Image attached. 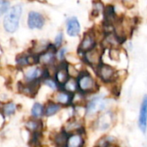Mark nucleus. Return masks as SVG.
Returning a JSON list of instances; mask_svg holds the SVG:
<instances>
[{
  "label": "nucleus",
  "instance_id": "nucleus-1",
  "mask_svg": "<svg viewBox=\"0 0 147 147\" xmlns=\"http://www.w3.org/2000/svg\"><path fill=\"white\" fill-rule=\"evenodd\" d=\"M85 108V121L88 124L92 121L101 113L113 109L112 100L103 94L99 92L86 97L84 102Z\"/></svg>",
  "mask_w": 147,
  "mask_h": 147
},
{
  "label": "nucleus",
  "instance_id": "nucleus-31",
  "mask_svg": "<svg viewBox=\"0 0 147 147\" xmlns=\"http://www.w3.org/2000/svg\"><path fill=\"white\" fill-rule=\"evenodd\" d=\"M121 1H124V2H131L132 0H121Z\"/></svg>",
  "mask_w": 147,
  "mask_h": 147
},
{
  "label": "nucleus",
  "instance_id": "nucleus-23",
  "mask_svg": "<svg viewBox=\"0 0 147 147\" xmlns=\"http://www.w3.org/2000/svg\"><path fill=\"white\" fill-rule=\"evenodd\" d=\"M30 116L35 119H43L45 117L44 103L40 102H34L30 109Z\"/></svg>",
  "mask_w": 147,
  "mask_h": 147
},
{
  "label": "nucleus",
  "instance_id": "nucleus-28",
  "mask_svg": "<svg viewBox=\"0 0 147 147\" xmlns=\"http://www.w3.org/2000/svg\"><path fill=\"white\" fill-rule=\"evenodd\" d=\"M68 54V49L67 47H61L57 49L56 51V56H57V60L58 62H63V61H65V58H66V55Z\"/></svg>",
  "mask_w": 147,
  "mask_h": 147
},
{
  "label": "nucleus",
  "instance_id": "nucleus-6",
  "mask_svg": "<svg viewBox=\"0 0 147 147\" xmlns=\"http://www.w3.org/2000/svg\"><path fill=\"white\" fill-rule=\"evenodd\" d=\"M95 71L98 80L104 84H115L119 78L116 69L109 64L102 63L96 67Z\"/></svg>",
  "mask_w": 147,
  "mask_h": 147
},
{
  "label": "nucleus",
  "instance_id": "nucleus-2",
  "mask_svg": "<svg viewBox=\"0 0 147 147\" xmlns=\"http://www.w3.org/2000/svg\"><path fill=\"white\" fill-rule=\"evenodd\" d=\"M117 121V114L114 109H108L98 115L92 121L87 124L88 131L99 134V136L109 134Z\"/></svg>",
  "mask_w": 147,
  "mask_h": 147
},
{
  "label": "nucleus",
  "instance_id": "nucleus-10",
  "mask_svg": "<svg viewBox=\"0 0 147 147\" xmlns=\"http://www.w3.org/2000/svg\"><path fill=\"white\" fill-rule=\"evenodd\" d=\"M16 88L19 94L29 98H34L39 94L41 88V82L25 83L23 81H19L17 82Z\"/></svg>",
  "mask_w": 147,
  "mask_h": 147
},
{
  "label": "nucleus",
  "instance_id": "nucleus-17",
  "mask_svg": "<svg viewBox=\"0 0 147 147\" xmlns=\"http://www.w3.org/2000/svg\"><path fill=\"white\" fill-rule=\"evenodd\" d=\"M52 46V42L48 40L41 39V40H34L31 42L30 47L27 49L29 53L38 56L40 53L47 51Z\"/></svg>",
  "mask_w": 147,
  "mask_h": 147
},
{
  "label": "nucleus",
  "instance_id": "nucleus-9",
  "mask_svg": "<svg viewBox=\"0 0 147 147\" xmlns=\"http://www.w3.org/2000/svg\"><path fill=\"white\" fill-rule=\"evenodd\" d=\"M56 51L57 49L52 44V46L47 51L38 55L37 64L45 68H50V67H53L57 65L59 62L57 60Z\"/></svg>",
  "mask_w": 147,
  "mask_h": 147
},
{
  "label": "nucleus",
  "instance_id": "nucleus-5",
  "mask_svg": "<svg viewBox=\"0 0 147 147\" xmlns=\"http://www.w3.org/2000/svg\"><path fill=\"white\" fill-rule=\"evenodd\" d=\"M22 81L25 83H37L50 76L47 68L40 65H33L22 69Z\"/></svg>",
  "mask_w": 147,
  "mask_h": 147
},
{
  "label": "nucleus",
  "instance_id": "nucleus-7",
  "mask_svg": "<svg viewBox=\"0 0 147 147\" xmlns=\"http://www.w3.org/2000/svg\"><path fill=\"white\" fill-rule=\"evenodd\" d=\"M47 24L46 16L37 10L30 9L26 15V26L29 30H41Z\"/></svg>",
  "mask_w": 147,
  "mask_h": 147
},
{
  "label": "nucleus",
  "instance_id": "nucleus-19",
  "mask_svg": "<svg viewBox=\"0 0 147 147\" xmlns=\"http://www.w3.org/2000/svg\"><path fill=\"white\" fill-rule=\"evenodd\" d=\"M65 31L68 36L77 37L81 32V25L76 16H70L65 22Z\"/></svg>",
  "mask_w": 147,
  "mask_h": 147
},
{
  "label": "nucleus",
  "instance_id": "nucleus-3",
  "mask_svg": "<svg viewBox=\"0 0 147 147\" xmlns=\"http://www.w3.org/2000/svg\"><path fill=\"white\" fill-rule=\"evenodd\" d=\"M23 15L22 3H12L9 9L3 16L1 21V28L5 34H13L16 33L20 28L21 20Z\"/></svg>",
  "mask_w": 147,
  "mask_h": 147
},
{
  "label": "nucleus",
  "instance_id": "nucleus-29",
  "mask_svg": "<svg viewBox=\"0 0 147 147\" xmlns=\"http://www.w3.org/2000/svg\"><path fill=\"white\" fill-rule=\"evenodd\" d=\"M104 10V6L102 4V3L101 1H97V2H94L93 3V10H92V14L98 16L100 15L101 12H102Z\"/></svg>",
  "mask_w": 147,
  "mask_h": 147
},
{
  "label": "nucleus",
  "instance_id": "nucleus-21",
  "mask_svg": "<svg viewBox=\"0 0 147 147\" xmlns=\"http://www.w3.org/2000/svg\"><path fill=\"white\" fill-rule=\"evenodd\" d=\"M44 107H45V117L47 118L55 117L59 115V113L64 109L59 104H58L57 102H55L51 99H48L44 103Z\"/></svg>",
  "mask_w": 147,
  "mask_h": 147
},
{
  "label": "nucleus",
  "instance_id": "nucleus-12",
  "mask_svg": "<svg viewBox=\"0 0 147 147\" xmlns=\"http://www.w3.org/2000/svg\"><path fill=\"white\" fill-rule=\"evenodd\" d=\"M73 96L74 94L69 93L66 90L60 88L59 90L53 92L49 99L54 101L55 102L59 104L62 108H68V107L72 106Z\"/></svg>",
  "mask_w": 147,
  "mask_h": 147
},
{
  "label": "nucleus",
  "instance_id": "nucleus-11",
  "mask_svg": "<svg viewBox=\"0 0 147 147\" xmlns=\"http://www.w3.org/2000/svg\"><path fill=\"white\" fill-rule=\"evenodd\" d=\"M102 48L96 47L93 49L84 53L82 58H83V61L86 65H88L89 66H90V67L94 68V70H96V67L102 63Z\"/></svg>",
  "mask_w": 147,
  "mask_h": 147
},
{
  "label": "nucleus",
  "instance_id": "nucleus-26",
  "mask_svg": "<svg viewBox=\"0 0 147 147\" xmlns=\"http://www.w3.org/2000/svg\"><path fill=\"white\" fill-rule=\"evenodd\" d=\"M52 44L56 49L63 47V44H64V33L62 31H59L57 33V34L55 35V37L53 39V41L52 42Z\"/></svg>",
  "mask_w": 147,
  "mask_h": 147
},
{
  "label": "nucleus",
  "instance_id": "nucleus-24",
  "mask_svg": "<svg viewBox=\"0 0 147 147\" xmlns=\"http://www.w3.org/2000/svg\"><path fill=\"white\" fill-rule=\"evenodd\" d=\"M63 90H66L69 93L71 94H76L78 92V81L77 78H70L61 87Z\"/></svg>",
  "mask_w": 147,
  "mask_h": 147
},
{
  "label": "nucleus",
  "instance_id": "nucleus-27",
  "mask_svg": "<svg viewBox=\"0 0 147 147\" xmlns=\"http://www.w3.org/2000/svg\"><path fill=\"white\" fill-rule=\"evenodd\" d=\"M12 5L11 0H0V19L6 14Z\"/></svg>",
  "mask_w": 147,
  "mask_h": 147
},
{
  "label": "nucleus",
  "instance_id": "nucleus-18",
  "mask_svg": "<svg viewBox=\"0 0 147 147\" xmlns=\"http://www.w3.org/2000/svg\"><path fill=\"white\" fill-rule=\"evenodd\" d=\"M24 127L29 134L43 133L45 124L43 119H35L30 116V118L24 121Z\"/></svg>",
  "mask_w": 147,
  "mask_h": 147
},
{
  "label": "nucleus",
  "instance_id": "nucleus-30",
  "mask_svg": "<svg viewBox=\"0 0 147 147\" xmlns=\"http://www.w3.org/2000/svg\"><path fill=\"white\" fill-rule=\"evenodd\" d=\"M28 1H31V2H34V1H39V2H40V1H42V0H28Z\"/></svg>",
  "mask_w": 147,
  "mask_h": 147
},
{
  "label": "nucleus",
  "instance_id": "nucleus-4",
  "mask_svg": "<svg viewBox=\"0 0 147 147\" xmlns=\"http://www.w3.org/2000/svg\"><path fill=\"white\" fill-rule=\"evenodd\" d=\"M78 92L84 96H90L99 92L100 84L98 79H96L90 72L86 70H82L77 77Z\"/></svg>",
  "mask_w": 147,
  "mask_h": 147
},
{
  "label": "nucleus",
  "instance_id": "nucleus-32",
  "mask_svg": "<svg viewBox=\"0 0 147 147\" xmlns=\"http://www.w3.org/2000/svg\"><path fill=\"white\" fill-rule=\"evenodd\" d=\"M0 104H1V102H0Z\"/></svg>",
  "mask_w": 147,
  "mask_h": 147
},
{
  "label": "nucleus",
  "instance_id": "nucleus-14",
  "mask_svg": "<svg viewBox=\"0 0 147 147\" xmlns=\"http://www.w3.org/2000/svg\"><path fill=\"white\" fill-rule=\"evenodd\" d=\"M88 132H77L68 134L65 147H86Z\"/></svg>",
  "mask_w": 147,
  "mask_h": 147
},
{
  "label": "nucleus",
  "instance_id": "nucleus-20",
  "mask_svg": "<svg viewBox=\"0 0 147 147\" xmlns=\"http://www.w3.org/2000/svg\"><path fill=\"white\" fill-rule=\"evenodd\" d=\"M67 137L68 134L62 127H60L51 134L50 140L53 147H65Z\"/></svg>",
  "mask_w": 147,
  "mask_h": 147
},
{
  "label": "nucleus",
  "instance_id": "nucleus-16",
  "mask_svg": "<svg viewBox=\"0 0 147 147\" xmlns=\"http://www.w3.org/2000/svg\"><path fill=\"white\" fill-rule=\"evenodd\" d=\"M138 127L144 134L147 132V95H145L140 102L138 115Z\"/></svg>",
  "mask_w": 147,
  "mask_h": 147
},
{
  "label": "nucleus",
  "instance_id": "nucleus-15",
  "mask_svg": "<svg viewBox=\"0 0 147 147\" xmlns=\"http://www.w3.org/2000/svg\"><path fill=\"white\" fill-rule=\"evenodd\" d=\"M67 65H68V63L66 61L58 63V65H56L53 76L60 87H62V85L71 78L69 71H68Z\"/></svg>",
  "mask_w": 147,
  "mask_h": 147
},
{
  "label": "nucleus",
  "instance_id": "nucleus-8",
  "mask_svg": "<svg viewBox=\"0 0 147 147\" xmlns=\"http://www.w3.org/2000/svg\"><path fill=\"white\" fill-rule=\"evenodd\" d=\"M62 128L68 134L77 132H88L85 119L79 118L77 116H71L67 121H65L62 125Z\"/></svg>",
  "mask_w": 147,
  "mask_h": 147
},
{
  "label": "nucleus",
  "instance_id": "nucleus-13",
  "mask_svg": "<svg viewBox=\"0 0 147 147\" xmlns=\"http://www.w3.org/2000/svg\"><path fill=\"white\" fill-rule=\"evenodd\" d=\"M96 47V36L94 32L90 31L84 34L79 46L78 48V53L80 56H83L86 52L93 49Z\"/></svg>",
  "mask_w": 147,
  "mask_h": 147
},
{
  "label": "nucleus",
  "instance_id": "nucleus-22",
  "mask_svg": "<svg viewBox=\"0 0 147 147\" xmlns=\"http://www.w3.org/2000/svg\"><path fill=\"white\" fill-rule=\"evenodd\" d=\"M17 109H18V105L11 100L4 102H1L0 104V112L5 118H9L14 115L16 113Z\"/></svg>",
  "mask_w": 147,
  "mask_h": 147
},
{
  "label": "nucleus",
  "instance_id": "nucleus-25",
  "mask_svg": "<svg viewBox=\"0 0 147 147\" xmlns=\"http://www.w3.org/2000/svg\"><path fill=\"white\" fill-rule=\"evenodd\" d=\"M41 84H42V86H45L47 89H49L52 92H54V91H56L61 88L59 86V84L57 83V81L54 79V78L52 76H48V77L45 78L42 80Z\"/></svg>",
  "mask_w": 147,
  "mask_h": 147
}]
</instances>
